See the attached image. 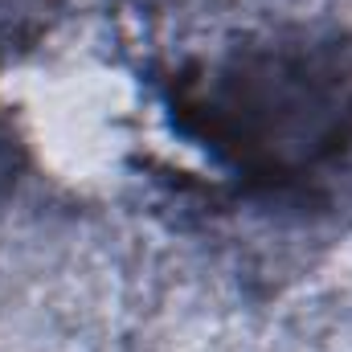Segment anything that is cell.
<instances>
[{
  "mask_svg": "<svg viewBox=\"0 0 352 352\" xmlns=\"http://www.w3.org/2000/svg\"><path fill=\"white\" fill-rule=\"evenodd\" d=\"M176 123L221 168L295 184L352 156V70L320 45H258L176 87Z\"/></svg>",
  "mask_w": 352,
  "mask_h": 352,
  "instance_id": "cell-1",
  "label": "cell"
}]
</instances>
